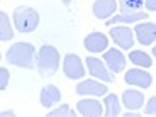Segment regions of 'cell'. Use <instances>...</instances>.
I'll use <instances>...</instances> for the list:
<instances>
[{
  "label": "cell",
  "instance_id": "6da1fadb",
  "mask_svg": "<svg viewBox=\"0 0 156 117\" xmlns=\"http://www.w3.org/2000/svg\"><path fill=\"white\" fill-rule=\"evenodd\" d=\"M5 59L14 66L32 70L34 61H37V55H36V49L31 43H16L7 49Z\"/></svg>",
  "mask_w": 156,
  "mask_h": 117
},
{
  "label": "cell",
  "instance_id": "7a4b0ae2",
  "mask_svg": "<svg viewBox=\"0 0 156 117\" xmlns=\"http://www.w3.org/2000/svg\"><path fill=\"white\" fill-rule=\"evenodd\" d=\"M37 70H39V75L44 78L48 76H53V75L58 71L59 68V53L55 46H51V44H44L41 46L37 53Z\"/></svg>",
  "mask_w": 156,
  "mask_h": 117
},
{
  "label": "cell",
  "instance_id": "3957f363",
  "mask_svg": "<svg viewBox=\"0 0 156 117\" xmlns=\"http://www.w3.org/2000/svg\"><path fill=\"white\" fill-rule=\"evenodd\" d=\"M14 24H16V29L22 34L32 32L39 26V14L32 7L20 5L14 10Z\"/></svg>",
  "mask_w": 156,
  "mask_h": 117
},
{
  "label": "cell",
  "instance_id": "277c9868",
  "mask_svg": "<svg viewBox=\"0 0 156 117\" xmlns=\"http://www.w3.org/2000/svg\"><path fill=\"white\" fill-rule=\"evenodd\" d=\"M87 68H88L90 75H94L95 78H98V80H102V82H107V83L115 82L114 73L109 70V68H105V65L102 63V59L94 58V56H88V58H87Z\"/></svg>",
  "mask_w": 156,
  "mask_h": 117
},
{
  "label": "cell",
  "instance_id": "5b68a950",
  "mask_svg": "<svg viewBox=\"0 0 156 117\" xmlns=\"http://www.w3.org/2000/svg\"><path fill=\"white\" fill-rule=\"evenodd\" d=\"M63 71L68 78L71 80H80L85 76V68H83L82 59L76 55H66L65 61H63Z\"/></svg>",
  "mask_w": 156,
  "mask_h": 117
},
{
  "label": "cell",
  "instance_id": "8992f818",
  "mask_svg": "<svg viewBox=\"0 0 156 117\" xmlns=\"http://www.w3.org/2000/svg\"><path fill=\"white\" fill-rule=\"evenodd\" d=\"M124 82L127 85H134L139 87V88H149L153 82V76L144 70H139V68H133L124 75Z\"/></svg>",
  "mask_w": 156,
  "mask_h": 117
},
{
  "label": "cell",
  "instance_id": "52a82bcc",
  "mask_svg": "<svg viewBox=\"0 0 156 117\" xmlns=\"http://www.w3.org/2000/svg\"><path fill=\"white\" fill-rule=\"evenodd\" d=\"M76 94L78 95H92V97H102V95L109 94V90H107V85L97 82V80H85V82H80L76 85Z\"/></svg>",
  "mask_w": 156,
  "mask_h": 117
},
{
  "label": "cell",
  "instance_id": "ba28073f",
  "mask_svg": "<svg viewBox=\"0 0 156 117\" xmlns=\"http://www.w3.org/2000/svg\"><path fill=\"white\" fill-rule=\"evenodd\" d=\"M104 61H105L107 68H109L114 75L124 71V68H126V56L122 55L119 49H115V48L109 49L105 55H104Z\"/></svg>",
  "mask_w": 156,
  "mask_h": 117
},
{
  "label": "cell",
  "instance_id": "9c48e42d",
  "mask_svg": "<svg viewBox=\"0 0 156 117\" xmlns=\"http://www.w3.org/2000/svg\"><path fill=\"white\" fill-rule=\"evenodd\" d=\"M117 0H95L94 4V16L100 20H109L115 14Z\"/></svg>",
  "mask_w": 156,
  "mask_h": 117
},
{
  "label": "cell",
  "instance_id": "30bf717a",
  "mask_svg": "<svg viewBox=\"0 0 156 117\" xmlns=\"http://www.w3.org/2000/svg\"><path fill=\"white\" fill-rule=\"evenodd\" d=\"M83 44H85V48L90 53H102V51H105L107 46H109V39H107L105 34H102V32H90L85 37Z\"/></svg>",
  "mask_w": 156,
  "mask_h": 117
},
{
  "label": "cell",
  "instance_id": "8fae6325",
  "mask_svg": "<svg viewBox=\"0 0 156 117\" xmlns=\"http://www.w3.org/2000/svg\"><path fill=\"white\" fill-rule=\"evenodd\" d=\"M109 34L115 41V44H119L122 49H131L133 48L134 39H133V31L129 27H110Z\"/></svg>",
  "mask_w": 156,
  "mask_h": 117
},
{
  "label": "cell",
  "instance_id": "7c38bea8",
  "mask_svg": "<svg viewBox=\"0 0 156 117\" xmlns=\"http://www.w3.org/2000/svg\"><path fill=\"white\" fill-rule=\"evenodd\" d=\"M78 112L85 117H100L104 114L102 110V104L98 100H94V98H83V100H78L76 104Z\"/></svg>",
  "mask_w": 156,
  "mask_h": 117
},
{
  "label": "cell",
  "instance_id": "4fadbf2b",
  "mask_svg": "<svg viewBox=\"0 0 156 117\" xmlns=\"http://www.w3.org/2000/svg\"><path fill=\"white\" fill-rule=\"evenodd\" d=\"M134 32L137 36V41L141 44L148 46V44H151L156 39V24H153V22L137 24L136 27H134Z\"/></svg>",
  "mask_w": 156,
  "mask_h": 117
},
{
  "label": "cell",
  "instance_id": "5bb4252c",
  "mask_svg": "<svg viewBox=\"0 0 156 117\" xmlns=\"http://www.w3.org/2000/svg\"><path fill=\"white\" fill-rule=\"evenodd\" d=\"M39 98H41V105L46 107V109H51L55 104H58L61 100V94H59V90L55 85H46L41 90Z\"/></svg>",
  "mask_w": 156,
  "mask_h": 117
},
{
  "label": "cell",
  "instance_id": "9a60e30c",
  "mask_svg": "<svg viewBox=\"0 0 156 117\" xmlns=\"http://www.w3.org/2000/svg\"><path fill=\"white\" fill-rule=\"evenodd\" d=\"M122 104L126 109H141L144 104V95L137 90H126L122 94Z\"/></svg>",
  "mask_w": 156,
  "mask_h": 117
},
{
  "label": "cell",
  "instance_id": "2e32d148",
  "mask_svg": "<svg viewBox=\"0 0 156 117\" xmlns=\"http://www.w3.org/2000/svg\"><path fill=\"white\" fill-rule=\"evenodd\" d=\"M149 14H144L143 10L139 12H121L119 16H114L107 20V26H112L115 22H137V20H143V19H148Z\"/></svg>",
  "mask_w": 156,
  "mask_h": 117
},
{
  "label": "cell",
  "instance_id": "e0dca14e",
  "mask_svg": "<svg viewBox=\"0 0 156 117\" xmlns=\"http://www.w3.org/2000/svg\"><path fill=\"white\" fill-rule=\"evenodd\" d=\"M104 105H105V110H104V115L105 117H117L121 114L119 98H117L115 94H107L104 97Z\"/></svg>",
  "mask_w": 156,
  "mask_h": 117
},
{
  "label": "cell",
  "instance_id": "ac0fdd59",
  "mask_svg": "<svg viewBox=\"0 0 156 117\" xmlns=\"http://www.w3.org/2000/svg\"><path fill=\"white\" fill-rule=\"evenodd\" d=\"M129 59H131V63H134L136 66H143V68H149L153 65L151 56H149L148 53H144V51H131Z\"/></svg>",
  "mask_w": 156,
  "mask_h": 117
},
{
  "label": "cell",
  "instance_id": "d6986e66",
  "mask_svg": "<svg viewBox=\"0 0 156 117\" xmlns=\"http://www.w3.org/2000/svg\"><path fill=\"white\" fill-rule=\"evenodd\" d=\"M14 37V31L10 27L9 17L4 10L0 12V41H10Z\"/></svg>",
  "mask_w": 156,
  "mask_h": 117
},
{
  "label": "cell",
  "instance_id": "ffe728a7",
  "mask_svg": "<svg viewBox=\"0 0 156 117\" xmlns=\"http://www.w3.org/2000/svg\"><path fill=\"white\" fill-rule=\"evenodd\" d=\"M121 12H139L143 10V0H119Z\"/></svg>",
  "mask_w": 156,
  "mask_h": 117
},
{
  "label": "cell",
  "instance_id": "44dd1931",
  "mask_svg": "<svg viewBox=\"0 0 156 117\" xmlns=\"http://www.w3.org/2000/svg\"><path fill=\"white\" fill-rule=\"evenodd\" d=\"M48 115H49V117H76V114H75V110L70 109V105L63 104V105L58 107V109L51 110Z\"/></svg>",
  "mask_w": 156,
  "mask_h": 117
},
{
  "label": "cell",
  "instance_id": "7402d4cb",
  "mask_svg": "<svg viewBox=\"0 0 156 117\" xmlns=\"http://www.w3.org/2000/svg\"><path fill=\"white\" fill-rule=\"evenodd\" d=\"M9 78H10V75H9L7 68H0V90H5V88H7Z\"/></svg>",
  "mask_w": 156,
  "mask_h": 117
},
{
  "label": "cell",
  "instance_id": "603a6c76",
  "mask_svg": "<svg viewBox=\"0 0 156 117\" xmlns=\"http://www.w3.org/2000/svg\"><path fill=\"white\" fill-rule=\"evenodd\" d=\"M146 115H156V97H151L146 104V109H144Z\"/></svg>",
  "mask_w": 156,
  "mask_h": 117
},
{
  "label": "cell",
  "instance_id": "cb8c5ba5",
  "mask_svg": "<svg viewBox=\"0 0 156 117\" xmlns=\"http://www.w3.org/2000/svg\"><path fill=\"white\" fill-rule=\"evenodd\" d=\"M144 5L149 12H156V0H144Z\"/></svg>",
  "mask_w": 156,
  "mask_h": 117
},
{
  "label": "cell",
  "instance_id": "d4e9b609",
  "mask_svg": "<svg viewBox=\"0 0 156 117\" xmlns=\"http://www.w3.org/2000/svg\"><path fill=\"white\" fill-rule=\"evenodd\" d=\"M141 114L139 112H126L124 114V117H139Z\"/></svg>",
  "mask_w": 156,
  "mask_h": 117
},
{
  "label": "cell",
  "instance_id": "484cf974",
  "mask_svg": "<svg viewBox=\"0 0 156 117\" xmlns=\"http://www.w3.org/2000/svg\"><path fill=\"white\" fill-rule=\"evenodd\" d=\"M16 114L12 112V110H7V112H2V117H14Z\"/></svg>",
  "mask_w": 156,
  "mask_h": 117
},
{
  "label": "cell",
  "instance_id": "4316f807",
  "mask_svg": "<svg viewBox=\"0 0 156 117\" xmlns=\"http://www.w3.org/2000/svg\"><path fill=\"white\" fill-rule=\"evenodd\" d=\"M70 2H71V0H63V4H65V5H70Z\"/></svg>",
  "mask_w": 156,
  "mask_h": 117
},
{
  "label": "cell",
  "instance_id": "83f0119b",
  "mask_svg": "<svg viewBox=\"0 0 156 117\" xmlns=\"http://www.w3.org/2000/svg\"><path fill=\"white\" fill-rule=\"evenodd\" d=\"M153 55H154V56H156V46H154V48H153Z\"/></svg>",
  "mask_w": 156,
  "mask_h": 117
}]
</instances>
